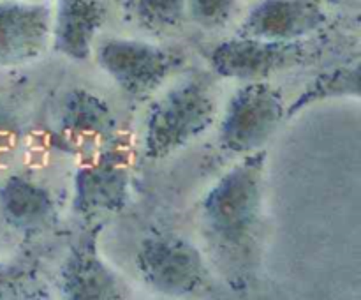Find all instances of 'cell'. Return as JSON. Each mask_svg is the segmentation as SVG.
I'll return each mask as SVG.
<instances>
[{
    "label": "cell",
    "mask_w": 361,
    "mask_h": 300,
    "mask_svg": "<svg viewBox=\"0 0 361 300\" xmlns=\"http://www.w3.org/2000/svg\"><path fill=\"white\" fill-rule=\"evenodd\" d=\"M324 20L314 0H264L247 16L240 34L267 41H298L317 30Z\"/></svg>",
    "instance_id": "cell-11"
},
{
    "label": "cell",
    "mask_w": 361,
    "mask_h": 300,
    "mask_svg": "<svg viewBox=\"0 0 361 300\" xmlns=\"http://www.w3.org/2000/svg\"><path fill=\"white\" fill-rule=\"evenodd\" d=\"M360 80L361 71L358 62L353 66L337 67L335 71H328V73L317 76L293 102V106L286 108V116L295 115L300 109L317 101H324V99L360 97Z\"/></svg>",
    "instance_id": "cell-14"
},
{
    "label": "cell",
    "mask_w": 361,
    "mask_h": 300,
    "mask_svg": "<svg viewBox=\"0 0 361 300\" xmlns=\"http://www.w3.org/2000/svg\"><path fill=\"white\" fill-rule=\"evenodd\" d=\"M127 13L147 30H169L182 21L185 0H123Z\"/></svg>",
    "instance_id": "cell-15"
},
{
    "label": "cell",
    "mask_w": 361,
    "mask_h": 300,
    "mask_svg": "<svg viewBox=\"0 0 361 300\" xmlns=\"http://www.w3.org/2000/svg\"><path fill=\"white\" fill-rule=\"evenodd\" d=\"M0 210L4 219L20 232H39L55 215V201L48 189L27 176H11L0 187Z\"/></svg>",
    "instance_id": "cell-13"
},
{
    "label": "cell",
    "mask_w": 361,
    "mask_h": 300,
    "mask_svg": "<svg viewBox=\"0 0 361 300\" xmlns=\"http://www.w3.org/2000/svg\"><path fill=\"white\" fill-rule=\"evenodd\" d=\"M116 119L99 95L74 88L67 92L55 126L56 145L81 161L116 143Z\"/></svg>",
    "instance_id": "cell-6"
},
{
    "label": "cell",
    "mask_w": 361,
    "mask_h": 300,
    "mask_svg": "<svg viewBox=\"0 0 361 300\" xmlns=\"http://www.w3.org/2000/svg\"><path fill=\"white\" fill-rule=\"evenodd\" d=\"M286 116L281 94L263 81H252L235 94L221 126V143L233 154L263 147Z\"/></svg>",
    "instance_id": "cell-5"
},
{
    "label": "cell",
    "mask_w": 361,
    "mask_h": 300,
    "mask_svg": "<svg viewBox=\"0 0 361 300\" xmlns=\"http://www.w3.org/2000/svg\"><path fill=\"white\" fill-rule=\"evenodd\" d=\"M129 162L118 145L83 159L74 173V210L81 215L118 212L129 200Z\"/></svg>",
    "instance_id": "cell-7"
},
{
    "label": "cell",
    "mask_w": 361,
    "mask_h": 300,
    "mask_svg": "<svg viewBox=\"0 0 361 300\" xmlns=\"http://www.w3.org/2000/svg\"><path fill=\"white\" fill-rule=\"evenodd\" d=\"M21 141L20 124L0 108V168L7 164L16 154Z\"/></svg>",
    "instance_id": "cell-18"
},
{
    "label": "cell",
    "mask_w": 361,
    "mask_h": 300,
    "mask_svg": "<svg viewBox=\"0 0 361 300\" xmlns=\"http://www.w3.org/2000/svg\"><path fill=\"white\" fill-rule=\"evenodd\" d=\"M235 0H189L190 14L204 28L222 27L231 16Z\"/></svg>",
    "instance_id": "cell-17"
},
{
    "label": "cell",
    "mask_w": 361,
    "mask_h": 300,
    "mask_svg": "<svg viewBox=\"0 0 361 300\" xmlns=\"http://www.w3.org/2000/svg\"><path fill=\"white\" fill-rule=\"evenodd\" d=\"M263 152H256L229 169L208 191L203 222L219 249H249L263 210Z\"/></svg>",
    "instance_id": "cell-1"
},
{
    "label": "cell",
    "mask_w": 361,
    "mask_h": 300,
    "mask_svg": "<svg viewBox=\"0 0 361 300\" xmlns=\"http://www.w3.org/2000/svg\"><path fill=\"white\" fill-rule=\"evenodd\" d=\"M330 2H335V4H351V2H355V0H330Z\"/></svg>",
    "instance_id": "cell-19"
},
{
    "label": "cell",
    "mask_w": 361,
    "mask_h": 300,
    "mask_svg": "<svg viewBox=\"0 0 361 300\" xmlns=\"http://www.w3.org/2000/svg\"><path fill=\"white\" fill-rule=\"evenodd\" d=\"M136 268L145 284L164 295L196 293L207 284L208 270L200 251L173 235H154L141 242Z\"/></svg>",
    "instance_id": "cell-3"
},
{
    "label": "cell",
    "mask_w": 361,
    "mask_h": 300,
    "mask_svg": "<svg viewBox=\"0 0 361 300\" xmlns=\"http://www.w3.org/2000/svg\"><path fill=\"white\" fill-rule=\"evenodd\" d=\"M305 52V46L298 41H267L240 35L215 46L210 64L224 78L257 81L295 67L302 62Z\"/></svg>",
    "instance_id": "cell-8"
},
{
    "label": "cell",
    "mask_w": 361,
    "mask_h": 300,
    "mask_svg": "<svg viewBox=\"0 0 361 300\" xmlns=\"http://www.w3.org/2000/svg\"><path fill=\"white\" fill-rule=\"evenodd\" d=\"M95 59L101 69L133 97H145L180 69L182 55L134 39H106Z\"/></svg>",
    "instance_id": "cell-4"
},
{
    "label": "cell",
    "mask_w": 361,
    "mask_h": 300,
    "mask_svg": "<svg viewBox=\"0 0 361 300\" xmlns=\"http://www.w3.org/2000/svg\"><path fill=\"white\" fill-rule=\"evenodd\" d=\"M35 292L34 275L25 268L0 265V299H27L34 296Z\"/></svg>",
    "instance_id": "cell-16"
},
{
    "label": "cell",
    "mask_w": 361,
    "mask_h": 300,
    "mask_svg": "<svg viewBox=\"0 0 361 300\" xmlns=\"http://www.w3.org/2000/svg\"><path fill=\"white\" fill-rule=\"evenodd\" d=\"M49 11L37 4L0 6V67L34 62L48 48Z\"/></svg>",
    "instance_id": "cell-10"
},
{
    "label": "cell",
    "mask_w": 361,
    "mask_h": 300,
    "mask_svg": "<svg viewBox=\"0 0 361 300\" xmlns=\"http://www.w3.org/2000/svg\"><path fill=\"white\" fill-rule=\"evenodd\" d=\"M102 20L104 9L97 0H62L51 28L53 46L67 59H88Z\"/></svg>",
    "instance_id": "cell-12"
},
{
    "label": "cell",
    "mask_w": 361,
    "mask_h": 300,
    "mask_svg": "<svg viewBox=\"0 0 361 300\" xmlns=\"http://www.w3.org/2000/svg\"><path fill=\"white\" fill-rule=\"evenodd\" d=\"M217 101L214 88L201 78L182 81L162 95L147 116L143 148L161 159L200 138L214 124Z\"/></svg>",
    "instance_id": "cell-2"
},
{
    "label": "cell",
    "mask_w": 361,
    "mask_h": 300,
    "mask_svg": "<svg viewBox=\"0 0 361 300\" xmlns=\"http://www.w3.org/2000/svg\"><path fill=\"white\" fill-rule=\"evenodd\" d=\"M99 228L81 236L60 270L62 295L73 300H115L123 296L118 275L104 263L97 249Z\"/></svg>",
    "instance_id": "cell-9"
}]
</instances>
